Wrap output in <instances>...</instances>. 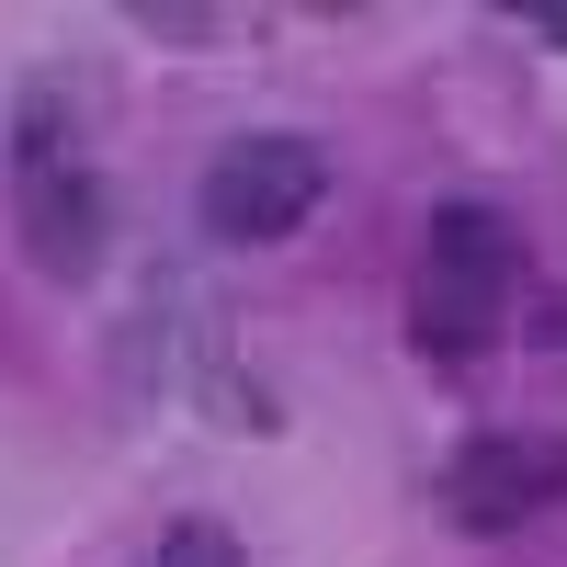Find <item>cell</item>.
I'll return each instance as SVG.
<instances>
[{"label":"cell","mask_w":567,"mask_h":567,"mask_svg":"<svg viewBox=\"0 0 567 567\" xmlns=\"http://www.w3.org/2000/svg\"><path fill=\"white\" fill-rule=\"evenodd\" d=\"M511 296H523V227L499 205H477V194L432 205L420 261H409V341L432 363H477L511 329Z\"/></svg>","instance_id":"6da1fadb"},{"label":"cell","mask_w":567,"mask_h":567,"mask_svg":"<svg viewBox=\"0 0 567 567\" xmlns=\"http://www.w3.org/2000/svg\"><path fill=\"white\" fill-rule=\"evenodd\" d=\"M318 205H329V148H318V136H296V125H239V136L205 159V182H194L205 239H227V250L296 239Z\"/></svg>","instance_id":"7a4b0ae2"},{"label":"cell","mask_w":567,"mask_h":567,"mask_svg":"<svg viewBox=\"0 0 567 567\" xmlns=\"http://www.w3.org/2000/svg\"><path fill=\"white\" fill-rule=\"evenodd\" d=\"M432 499L454 534H523L534 511L567 499V432H465L443 454Z\"/></svg>","instance_id":"3957f363"},{"label":"cell","mask_w":567,"mask_h":567,"mask_svg":"<svg viewBox=\"0 0 567 567\" xmlns=\"http://www.w3.org/2000/svg\"><path fill=\"white\" fill-rule=\"evenodd\" d=\"M12 227H23V261L80 296V284H103V261H114V182L91 159L12 171Z\"/></svg>","instance_id":"277c9868"},{"label":"cell","mask_w":567,"mask_h":567,"mask_svg":"<svg viewBox=\"0 0 567 567\" xmlns=\"http://www.w3.org/2000/svg\"><path fill=\"white\" fill-rule=\"evenodd\" d=\"M148 567H250V545L216 523V511H182V523H159V545H148Z\"/></svg>","instance_id":"5b68a950"},{"label":"cell","mask_w":567,"mask_h":567,"mask_svg":"<svg viewBox=\"0 0 567 567\" xmlns=\"http://www.w3.org/2000/svg\"><path fill=\"white\" fill-rule=\"evenodd\" d=\"M125 23L136 34H171V45H216V12H182V0H136Z\"/></svg>","instance_id":"8992f818"},{"label":"cell","mask_w":567,"mask_h":567,"mask_svg":"<svg viewBox=\"0 0 567 567\" xmlns=\"http://www.w3.org/2000/svg\"><path fill=\"white\" fill-rule=\"evenodd\" d=\"M534 352H567V284H556V296H534Z\"/></svg>","instance_id":"52a82bcc"},{"label":"cell","mask_w":567,"mask_h":567,"mask_svg":"<svg viewBox=\"0 0 567 567\" xmlns=\"http://www.w3.org/2000/svg\"><path fill=\"white\" fill-rule=\"evenodd\" d=\"M534 23H545V34H556V45H567V0H534Z\"/></svg>","instance_id":"ba28073f"}]
</instances>
